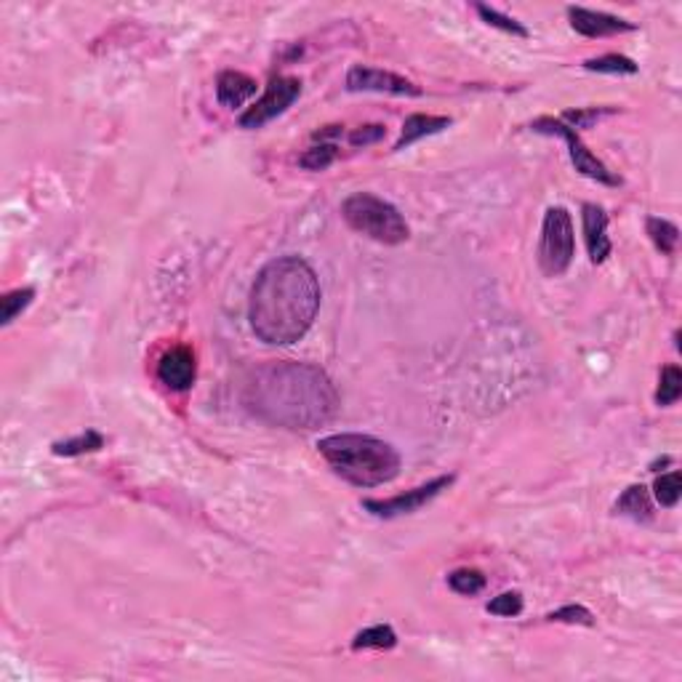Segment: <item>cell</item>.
Wrapping results in <instances>:
<instances>
[{"instance_id": "cell-1", "label": "cell", "mask_w": 682, "mask_h": 682, "mask_svg": "<svg viewBox=\"0 0 682 682\" xmlns=\"http://www.w3.org/2000/svg\"><path fill=\"white\" fill-rule=\"evenodd\" d=\"M243 403L256 419L272 427L315 429L333 419L339 395L317 365L269 360L251 371L243 387Z\"/></svg>"}, {"instance_id": "cell-2", "label": "cell", "mask_w": 682, "mask_h": 682, "mask_svg": "<svg viewBox=\"0 0 682 682\" xmlns=\"http://www.w3.org/2000/svg\"><path fill=\"white\" fill-rule=\"evenodd\" d=\"M320 280L299 256H277L256 275L248 317L267 344H296L312 328L320 309Z\"/></svg>"}, {"instance_id": "cell-3", "label": "cell", "mask_w": 682, "mask_h": 682, "mask_svg": "<svg viewBox=\"0 0 682 682\" xmlns=\"http://www.w3.org/2000/svg\"><path fill=\"white\" fill-rule=\"evenodd\" d=\"M317 451L339 477L357 488L384 485L395 480L400 472V453L373 435L360 432L331 435L317 443Z\"/></svg>"}, {"instance_id": "cell-4", "label": "cell", "mask_w": 682, "mask_h": 682, "mask_svg": "<svg viewBox=\"0 0 682 682\" xmlns=\"http://www.w3.org/2000/svg\"><path fill=\"white\" fill-rule=\"evenodd\" d=\"M341 216L355 232L384 245H400L411 237L408 221L403 219V213L389 200H381L371 192L349 195L341 203Z\"/></svg>"}, {"instance_id": "cell-5", "label": "cell", "mask_w": 682, "mask_h": 682, "mask_svg": "<svg viewBox=\"0 0 682 682\" xmlns=\"http://www.w3.org/2000/svg\"><path fill=\"white\" fill-rule=\"evenodd\" d=\"M576 256V235H574V219L563 205H552L544 213L542 224V243H539V264L544 275L560 277L568 272L571 261Z\"/></svg>"}, {"instance_id": "cell-6", "label": "cell", "mask_w": 682, "mask_h": 682, "mask_svg": "<svg viewBox=\"0 0 682 682\" xmlns=\"http://www.w3.org/2000/svg\"><path fill=\"white\" fill-rule=\"evenodd\" d=\"M531 128L539 131V133H552V136L566 139L574 168H576L579 173H584L587 179H595V181L608 184V187H619V184H622V179H619L600 157H595V155L587 149V144L582 141V136L576 133V128H571V125H566L563 120H555V117H539Z\"/></svg>"}, {"instance_id": "cell-7", "label": "cell", "mask_w": 682, "mask_h": 682, "mask_svg": "<svg viewBox=\"0 0 682 682\" xmlns=\"http://www.w3.org/2000/svg\"><path fill=\"white\" fill-rule=\"evenodd\" d=\"M299 93H301V80L299 77H285V75L272 77L267 91H264V96L240 115V128L253 131V128L267 125L269 120L283 115L299 99Z\"/></svg>"}, {"instance_id": "cell-8", "label": "cell", "mask_w": 682, "mask_h": 682, "mask_svg": "<svg viewBox=\"0 0 682 682\" xmlns=\"http://www.w3.org/2000/svg\"><path fill=\"white\" fill-rule=\"evenodd\" d=\"M453 483V475H443V477H435L429 480L427 485H419L413 491H405L400 496H392V499H365L363 507L373 515V518H400V515H411V512H419L424 504H429L437 493H443L448 485Z\"/></svg>"}, {"instance_id": "cell-9", "label": "cell", "mask_w": 682, "mask_h": 682, "mask_svg": "<svg viewBox=\"0 0 682 682\" xmlns=\"http://www.w3.org/2000/svg\"><path fill=\"white\" fill-rule=\"evenodd\" d=\"M347 88L349 91H379V93H395V96H419L421 93V88L413 85L411 80H405L395 72L363 67V64H355L347 72Z\"/></svg>"}, {"instance_id": "cell-10", "label": "cell", "mask_w": 682, "mask_h": 682, "mask_svg": "<svg viewBox=\"0 0 682 682\" xmlns=\"http://www.w3.org/2000/svg\"><path fill=\"white\" fill-rule=\"evenodd\" d=\"M195 376H197L195 352L184 344L165 349L163 357L157 360V379L173 392H187L195 384Z\"/></svg>"}, {"instance_id": "cell-11", "label": "cell", "mask_w": 682, "mask_h": 682, "mask_svg": "<svg viewBox=\"0 0 682 682\" xmlns=\"http://www.w3.org/2000/svg\"><path fill=\"white\" fill-rule=\"evenodd\" d=\"M568 19H571V27L584 37H608V35H622V32H635L638 29V24H632L622 16L582 8V5H571Z\"/></svg>"}, {"instance_id": "cell-12", "label": "cell", "mask_w": 682, "mask_h": 682, "mask_svg": "<svg viewBox=\"0 0 682 682\" xmlns=\"http://www.w3.org/2000/svg\"><path fill=\"white\" fill-rule=\"evenodd\" d=\"M582 219H584V240H587V251L592 264H603L611 256V237H608V213L603 205L598 203H587L582 208Z\"/></svg>"}, {"instance_id": "cell-13", "label": "cell", "mask_w": 682, "mask_h": 682, "mask_svg": "<svg viewBox=\"0 0 682 682\" xmlns=\"http://www.w3.org/2000/svg\"><path fill=\"white\" fill-rule=\"evenodd\" d=\"M256 93V80L245 72H237V69H227L219 75L216 80V99L224 104V107H240L245 104L251 96Z\"/></svg>"}, {"instance_id": "cell-14", "label": "cell", "mask_w": 682, "mask_h": 682, "mask_svg": "<svg viewBox=\"0 0 682 682\" xmlns=\"http://www.w3.org/2000/svg\"><path fill=\"white\" fill-rule=\"evenodd\" d=\"M451 125V117H440V115H411L403 123V133L395 144V149H408L411 144H416L424 136H435L440 131H445Z\"/></svg>"}, {"instance_id": "cell-15", "label": "cell", "mask_w": 682, "mask_h": 682, "mask_svg": "<svg viewBox=\"0 0 682 682\" xmlns=\"http://www.w3.org/2000/svg\"><path fill=\"white\" fill-rule=\"evenodd\" d=\"M616 512L630 515L632 520H651L654 518V504H651V493L646 485H630L622 499L616 501Z\"/></svg>"}, {"instance_id": "cell-16", "label": "cell", "mask_w": 682, "mask_h": 682, "mask_svg": "<svg viewBox=\"0 0 682 682\" xmlns=\"http://www.w3.org/2000/svg\"><path fill=\"white\" fill-rule=\"evenodd\" d=\"M646 229H648V235H651L654 245H656L662 253L672 256V253L678 251L680 229H678L672 221H667V219H662V216H651V219L646 221Z\"/></svg>"}, {"instance_id": "cell-17", "label": "cell", "mask_w": 682, "mask_h": 682, "mask_svg": "<svg viewBox=\"0 0 682 682\" xmlns=\"http://www.w3.org/2000/svg\"><path fill=\"white\" fill-rule=\"evenodd\" d=\"M101 445H104V437H101L96 429H85V432L77 435V437L53 443V453H56V456H83V453L99 451Z\"/></svg>"}, {"instance_id": "cell-18", "label": "cell", "mask_w": 682, "mask_h": 682, "mask_svg": "<svg viewBox=\"0 0 682 682\" xmlns=\"http://www.w3.org/2000/svg\"><path fill=\"white\" fill-rule=\"evenodd\" d=\"M397 646V635L392 632V627H368L363 632L355 635L352 640V648L355 651H368V648H376V651H389Z\"/></svg>"}, {"instance_id": "cell-19", "label": "cell", "mask_w": 682, "mask_h": 682, "mask_svg": "<svg viewBox=\"0 0 682 682\" xmlns=\"http://www.w3.org/2000/svg\"><path fill=\"white\" fill-rule=\"evenodd\" d=\"M35 299V288H16V291H8L3 299H0V323L3 325H11Z\"/></svg>"}, {"instance_id": "cell-20", "label": "cell", "mask_w": 682, "mask_h": 682, "mask_svg": "<svg viewBox=\"0 0 682 682\" xmlns=\"http://www.w3.org/2000/svg\"><path fill=\"white\" fill-rule=\"evenodd\" d=\"M475 11L480 13V19H483L485 24H491V27L507 32V35H515V37H528V35H531L528 27H523L515 16H507V13H501V11H496V8H491V5L477 3Z\"/></svg>"}, {"instance_id": "cell-21", "label": "cell", "mask_w": 682, "mask_h": 682, "mask_svg": "<svg viewBox=\"0 0 682 682\" xmlns=\"http://www.w3.org/2000/svg\"><path fill=\"white\" fill-rule=\"evenodd\" d=\"M584 67L590 72H606V75H635L638 72V64L630 56H622V53H606V56L590 59Z\"/></svg>"}, {"instance_id": "cell-22", "label": "cell", "mask_w": 682, "mask_h": 682, "mask_svg": "<svg viewBox=\"0 0 682 682\" xmlns=\"http://www.w3.org/2000/svg\"><path fill=\"white\" fill-rule=\"evenodd\" d=\"M682 395V371L678 365H667L662 371V379H659V389H656V403L659 405H675L680 400Z\"/></svg>"}, {"instance_id": "cell-23", "label": "cell", "mask_w": 682, "mask_h": 682, "mask_svg": "<svg viewBox=\"0 0 682 682\" xmlns=\"http://www.w3.org/2000/svg\"><path fill=\"white\" fill-rule=\"evenodd\" d=\"M448 584H451L453 592L472 598V595H480L485 590V576L475 568H459L448 576Z\"/></svg>"}, {"instance_id": "cell-24", "label": "cell", "mask_w": 682, "mask_h": 682, "mask_svg": "<svg viewBox=\"0 0 682 682\" xmlns=\"http://www.w3.org/2000/svg\"><path fill=\"white\" fill-rule=\"evenodd\" d=\"M654 493H656V501H659L662 507H675L682 496L680 472L662 475V477L656 480V485H654Z\"/></svg>"}, {"instance_id": "cell-25", "label": "cell", "mask_w": 682, "mask_h": 682, "mask_svg": "<svg viewBox=\"0 0 682 682\" xmlns=\"http://www.w3.org/2000/svg\"><path fill=\"white\" fill-rule=\"evenodd\" d=\"M336 160V144H320L299 155V165L307 171H323Z\"/></svg>"}, {"instance_id": "cell-26", "label": "cell", "mask_w": 682, "mask_h": 682, "mask_svg": "<svg viewBox=\"0 0 682 682\" xmlns=\"http://www.w3.org/2000/svg\"><path fill=\"white\" fill-rule=\"evenodd\" d=\"M523 595L520 592H504V595H499V598H493L488 606H485V611L488 614H493V616H504V619H512V616H520L523 614Z\"/></svg>"}, {"instance_id": "cell-27", "label": "cell", "mask_w": 682, "mask_h": 682, "mask_svg": "<svg viewBox=\"0 0 682 682\" xmlns=\"http://www.w3.org/2000/svg\"><path fill=\"white\" fill-rule=\"evenodd\" d=\"M614 109H600V107H590V109H568L563 115V123L566 125H576V128H590L595 120H600L603 115H611Z\"/></svg>"}, {"instance_id": "cell-28", "label": "cell", "mask_w": 682, "mask_h": 682, "mask_svg": "<svg viewBox=\"0 0 682 682\" xmlns=\"http://www.w3.org/2000/svg\"><path fill=\"white\" fill-rule=\"evenodd\" d=\"M547 619H550V622H563V624H584V627H592V624H595L592 614H590L587 608H582V606H566V608H560V611H552Z\"/></svg>"}, {"instance_id": "cell-29", "label": "cell", "mask_w": 682, "mask_h": 682, "mask_svg": "<svg viewBox=\"0 0 682 682\" xmlns=\"http://www.w3.org/2000/svg\"><path fill=\"white\" fill-rule=\"evenodd\" d=\"M384 133H387V128H384L381 123L363 125V128H357V131H352V133H349V144H352V147H368V144L381 141V139H384Z\"/></svg>"}]
</instances>
